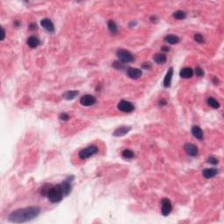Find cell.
<instances>
[{
	"label": "cell",
	"mask_w": 224,
	"mask_h": 224,
	"mask_svg": "<svg viewBox=\"0 0 224 224\" xmlns=\"http://www.w3.org/2000/svg\"><path fill=\"white\" fill-rule=\"evenodd\" d=\"M217 174H218V170L216 168H207L202 172V175L206 179H212Z\"/></svg>",
	"instance_id": "5bb4252c"
},
{
	"label": "cell",
	"mask_w": 224,
	"mask_h": 224,
	"mask_svg": "<svg viewBox=\"0 0 224 224\" xmlns=\"http://www.w3.org/2000/svg\"><path fill=\"white\" fill-rule=\"evenodd\" d=\"M207 103L209 105L210 107H212L213 109H219L220 103L217 100H215L214 97H208L207 100Z\"/></svg>",
	"instance_id": "44dd1931"
},
{
	"label": "cell",
	"mask_w": 224,
	"mask_h": 224,
	"mask_svg": "<svg viewBox=\"0 0 224 224\" xmlns=\"http://www.w3.org/2000/svg\"><path fill=\"white\" fill-rule=\"evenodd\" d=\"M74 179H75V177L73 176V175H71V176L67 177V179H66V180L61 184V186H62V192H63L64 196H67L70 193H71V189H72L71 182Z\"/></svg>",
	"instance_id": "8992f818"
},
{
	"label": "cell",
	"mask_w": 224,
	"mask_h": 224,
	"mask_svg": "<svg viewBox=\"0 0 224 224\" xmlns=\"http://www.w3.org/2000/svg\"><path fill=\"white\" fill-rule=\"evenodd\" d=\"M40 214V208L37 206L28 207L25 208H19L11 212L8 216V220L11 222L22 223L30 222L38 217Z\"/></svg>",
	"instance_id": "6da1fadb"
},
{
	"label": "cell",
	"mask_w": 224,
	"mask_h": 224,
	"mask_svg": "<svg viewBox=\"0 0 224 224\" xmlns=\"http://www.w3.org/2000/svg\"><path fill=\"white\" fill-rule=\"evenodd\" d=\"M165 42L167 43L170 44V45H174V44H177L180 42V38L176 36V35H173V34H169V35H167L165 39H164Z\"/></svg>",
	"instance_id": "e0dca14e"
},
{
	"label": "cell",
	"mask_w": 224,
	"mask_h": 224,
	"mask_svg": "<svg viewBox=\"0 0 224 224\" xmlns=\"http://www.w3.org/2000/svg\"><path fill=\"white\" fill-rule=\"evenodd\" d=\"M161 49H162V51H164V52H168V51L170 50V48H168V47H162Z\"/></svg>",
	"instance_id": "836d02e7"
},
{
	"label": "cell",
	"mask_w": 224,
	"mask_h": 224,
	"mask_svg": "<svg viewBox=\"0 0 224 224\" xmlns=\"http://www.w3.org/2000/svg\"><path fill=\"white\" fill-rule=\"evenodd\" d=\"M46 196L48 197L49 201H51L52 203H58V202L62 201L64 197V194L62 192L61 184L49 187Z\"/></svg>",
	"instance_id": "7a4b0ae2"
},
{
	"label": "cell",
	"mask_w": 224,
	"mask_h": 224,
	"mask_svg": "<svg viewBox=\"0 0 224 224\" xmlns=\"http://www.w3.org/2000/svg\"><path fill=\"white\" fill-rule=\"evenodd\" d=\"M30 29L32 30V31H34V30H36L37 29V25L35 23H33V24L30 25Z\"/></svg>",
	"instance_id": "d6a6232c"
},
{
	"label": "cell",
	"mask_w": 224,
	"mask_h": 224,
	"mask_svg": "<svg viewBox=\"0 0 224 224\" xmlns=\"http://www.w3.org/2000/svg\"><path fill=\"white\" fill-rule=\"evenodd\" d=\"M194 39L197 43L199 44H203L205 43V39L203 38V36L200 34H195L194 36Z\"/></svg>",
	"instance_id": "d4e9b609"
},
{
	"label": "cell",
	"mask_w": 224,
	"mask_h": 224,
	"mask_svg": "<svg viewBox=\"0 0 224 224\" xmlns=\"http://www.w3.org/2000/svg\"><path fill=\"white\" fill-rule=\"evenodd\" d=\"M126 74L128 77H130V79H134V80H137L138 78L142 76V74L143 72L141 69L139 68H136V67H128L127 70H126Z\"/></svg>",
	"instance_id": "ba28073f"
},
{
	"label": "cell",
	"mask_w": 224,
	"mask_h": 224,
	"mask_svg": "<svg viewBox=\"0 0 224 224\" xmlns=\"http://www.w3.org/2000/svg\"><path fill=\"white\" fill-rule=\"evenodd\" d=\"M208 163L211 165H217L218 164V159L215 157H209L208 158Z\"/></svg>",
	"instance_id": "83f0119b"
},
{
	"label": "cell",
	"mask_w": 224,
	"mask_h": 224,
	"mask_svg": "<svg viewBox=\"0 0 224 224\" xmlns=\"http://www.w3.org/2000/svg\"><path fill=\"white\" fill-rule=\"evenodd\" d=\"M113 67H114L116 69H119V70H123V69L125 68V66L124 65V63L121 62H114Z\"/></svg>",
	"instance_id": "484cf974"
},
{
	"label": "cell",
	"mask_w": 224,
	"mask_h": 224,
	"mask_svg": "<svg viewBox=\"0 0 224 224\" xmlns=\"http://www.w3.org/2000/svg\"><path fill=\"white\" fill-rule=\"evenodd\" d=\"M122 156L125 159H131V158H134V153L131 151V150H129V149H125L123 151V153H122Z\"/></svg>",
	"instance_id": "603a6c76"
},
{
	"label": "cell",
	"mask_w": 224,
	"mask_h": 224,
	"mask_svg": "<svg viewBox=\"0 0 224 224\" xmlns=\"http://www.w3.org/2000/svg\"><path fill=\"white\" fill-rule=\"evenodd\" d=\"M96 103V99L94 95H84L80 99V103L83 106H92Z\"/></svg>",
	"instance_id": "30bf717a"
},
{
	"label": "cell",
	"mask_w": 224,
	"mask_h": 224,
	"mask_svg": "<svg viewBox=\"0 0 224 224\" xmlns=\"http://www.w3.org/2000/svg\"><path fill=\"white\" fill-rule=\"evenodd\" d=\"M60 119L62 120V121H67L69 119V116L67 113H62L60 115Z\"/></svg>",
	"instance_id": "f1b7e54d"
},
{
	"label": "cell",
	"mask_w": 224,
	"mask_h": 224,
	"mask_svg": "<svg viewBox=\"0 0 224 224\" xmlns=\"http://www.w3.org/2000/svg\"><path fill=\"white\" fill-rule=\"evenodd\" d=\"M14 23H15V25H16V26H19V21H18V20H16V21H15Z\"/></svg>",
	"instance_id": "d590c367"
},
{
	"label": "cell",
	"mask_w": 224,
	"mask_h": 224,
	"mask_svg": "<svg viewBox=\"0 0 224 224\" xmlns=\"http://www.w3.org/2000/svg\"><path fill=\"white\" fill-rule=\"evenodd\" d=\"M153 60L157 64H165L167 62V56L164 53H156L153 56Z\"/></svg>",
	"instance_id": "ffe728a7"
},
{
	"label": "cell",
	"mask_w": 224,
	"mask_h": 224,
	"mask_svg": "<svg viewBox=\"0 0 224 224\" xmlns=\"http://www.w3.org/2000/svg\"><path fill=\"white\" fill-rule=\"evenodd\" d=\"M79 95V91L77 90H68L63 94V97L66 100H73Z\"/></svg>",
	"instance_id": "d6986e66"
},
{
	"label": "cell",
	"mask_w": 224,
	"mask_h": 224,
	"mask_svg": "<svg viewBox=\"0 0 224 224\" xmlns=\"http://www.w3.org/2000/svg\"><path fill=\"white\" fill-rule=\"evenodd\" d=\"M165 105H167V101L165 100V99H161V100L159 101V106H165Z\"/></svg>",
	"instance_id": "1f68e13d"
},
{
	"label": "cell",
	"mask_w": 224,
	"mask_h": 224,
	"mask_svg": "<svg viewBox=\"0 0 224 224\" xmlns=\"http://www.w3.org/2000/svg\"><path fill=\"white\" fill-rule=\"evenodd\" d=\"M27 45L31 48H36L40 45V41L37 37L35 36H31L27 39Z\"/></svg>",
	"instance_id": "ac0fdd59"
},
{
	"label": "cell",
	"mask_w": 224,
	"mask_h": 224,
	"mask_svg": "<svg viewBox=\"0 0 224 224\" xmlns=\"http://www.w3.org/2000/svg\"><path fill=\"white\" fill-rule=\"evenodd\" d=\"M1 31H2V35H1V40H4L5 37V32L3 27H1Z\"/></svg>",
	"instance_id": "4dcf8cb0"
},
{
	"label": "cell",
	"mask_w": 224,
	"mask_h": 224,
	"mask_svg": "<svg viewBox=\"0 0 224 224\" xmlns=\"http://www.w3.org/2000/svg\"><path fill=\"white\" fill-rule=\"evenodd\" d=\"M157 19H158V18L156 17V16H153V17L151 18V20H152V22H153V23H154V22L156 23V22H157V21H156Z\"/></svg>",
	"instance_id": "e575fe53"
},
{
	"label": "cell",
	"mask_w": 224,
	"mask_h": 224,
	"mask_svg": "<svg viewBox=\"0 0 224 224\" xmlns=\"http://www.w3.org/2000/svg\"><path fill=\"white\" fill-rule=\"evenodd\" d=\"M108 28H109L110 32L112 34H116L117 33V31H118L117 26V25H116V23H115L113 20H110V21L108 22Z\"/></svg>",
	"instance_id": "7402d4cb"
},
{
	"label": "cell",
	"mask_w": 224,
	"mask_h": 224,
	"mask_svg": "<svg viewBox=\"0 0 224 224\" xmlns=\"http://www.w3.org/2000/svg\"><path fill=\"white\" fill-rule=\"evenodd\" d=\"M195 75L199 77H201L204 75V71H203V69L202 68H200V67H197L195 68Z\"/></svg>",
	"instance_id": "4316f807"
},
{
	"label": "cell",
	"mask_w": 224,
	"mask_h": 224,
	"mask_svg": "<svg viewBox=\"0 0 224 224\" xmlns=\"http://www.w3.org/2000/svg\"><path fill=\"white\" fill-rule=\"evenodd\" d=\"M184 150L191 157H196L199 153V150L194 144L186 143L184 144Z\"/></svg>",
	"instance_id": "9c48e42d"
},
{
	"label": "cell",
	"mask_w": 224,
	"mask_h": 224,
	"mask_svg": "<svg viewBox=\"0 0 224 224\" xmlns=\"http://www.w3.org/2000/svg\"><path fill=\"white\" fill-rule=\"evenodd\" d=\"M130 130H131V127H130V126H124V125L120 126L115 130L113 132V136L114 137H123L127 133H129Z\"/></svg>",
	"instance_id": "8fae6325"
},
{
	"label": "cell",
	"mask_w": 224,
	"mask_h": 224,
	"mask_svg": "<svg viewBox=\"0 0 224 224\" xmlns=\"http://www.w3.org/2000/svg\"><path fill=\"white\" fill-rule=\"evenodd\" d=\"M172 16H173L174 19H186V13L184 11H177L172 14Z\"/></svg>",
	"instance_id": "cb8c5ba5"
},
{
	"label": "cell",
	"mask_w": 224,
	"mask_h": 224,
	"mask_svg": "<svg viewBox=\"0 0 224 224\" xmlns=\"http://www.w3.org/2000/svg\"><path fill=\"white\" fill-rule=\"evenodd\" d=\"M117 108L120 111L124 112V113H130V112L133 111L134 109H135L134 105L130 102L125 100L120 101L119 103L117 104Z\"/></svg>",
	"instance_id": "52a82bcc"
},
{
	"label": "cell",
	"mask_w": 224,
	"mask_h": 224,
	"mask_svg": "<svg viewBox=\"0 0 224 224\" xmlns=\"http://www.w3.org/2000/svg\"><path fill=\"white\" fill-rule=\"evenodd\" d=\"M117 56L120 62L123 63H130L134 61L133 54L127 50L124 49H119L117 52Z\"/></svg>",
	"instance_id": "277c9868"
},
{
	"label": "cell",
	"mask_w": 224,
	"mask_h": 224,
	"mask_svg": "<svg viewBox=\"0 0 224 224\" xmlns=\"http://www.w3.org/2000/svg\"><path fill=\"white\" fill-rule=\"evenodd\" d=\"M191 132H192V135L195 138H197L198 140H202L203 139V131L198 125H194L192 127Z\"/></svg>",
	"instance_id": "9a60e30c"
},
{
	"label": "cell",
	"mask_w": 224,
	"mask_h": 224,
	"mask_svg": "<svg viewBox=\"0 0 224 224\" xmlns=\"http://www.w3.org/2000/svg\"><path fill=\"white\" fill-rule=\"evenodd\" d=\"M40 25L46 31L49 33H53L54 32V25L49 19H43L40 21Z\"/></svg>",
	"instance_id": "7c38bea8"
},
{
	"label": "cell",
	"mask_w": 224,
	"mask_h": 224,
	"mask_svg": "<svg viewBox=\"0 0 224 224\" xmlns=\"http://www.w3.org/2000/svg\"><path fill=\"white\" fill-rule=\"evenodd\" d=\"M172 210V206L171 200L167 198H164L161 200V213L164 216H168L171 214Z\"/></svg>",
	"instance_id": "5b68a950"
},
{
	"label": "cell",
	"mask_w": 224,
	"mask_h": 224,
	"mask_svg": "<svg viewBox=\"0 0 224 224\" xmlns=\"http://www.w3.org/2000/svg\"><path fill=\"white\" fill-rule=\"evenodd\" d=\"M142 67H143L144 69H150V68H152V64L150 63V62H144L142 64Z\"/></svg>",
	"instance_id": "f546056e"
},
{
	"label": "cell",
	"mask_w": 224,
	"mask_h": 224,
	"mask_svg": "<svg viewBox=\"0 0 224 224\" xmlns=\"http://www.w3.org/2000/svg\"><path fill=\"white\" fill-rule=\"evenodd\" d=\"M172 75H173V67H169L168 71H167L166 76L164 78V81L163 84L165 88H170L171 87V83H172Z\"/></svg>",
	"instance_id": "4fadbf2b"
},
{
	"label": "cell",
	"mask_w": 224,
	"mask_h": 224,
	"mask_svg": "<svg viewBox=\"0 0 224 224\" xmlns=\"http://www.w3.org/2000/svg\"><path fill=\"white\" fill-rule=\"evenodd\" d=\"M98 153V147L95 145H89L88 147L82 149L79 153V157L81 159H87L89 158L92 157Z\"/></svg>",
	"instance_id": "3957f363"
},
{
	"label": "cell",
	"mask_w": 224,
	"mask_h": 224,
	"mask_svg": "<svg viewBox=\"0 0 224 224\" xmlns=\"http://www.w3.org/2000/svg\"><path fill=\"white\" fill-rule=\"evenodd\" d=\"M180 75L181 78H184V79L192 78L194 75V70L191 67H184L180 72Z\"/></svg>",
	"instance_id": "2e32d148"
}]
</instances>
